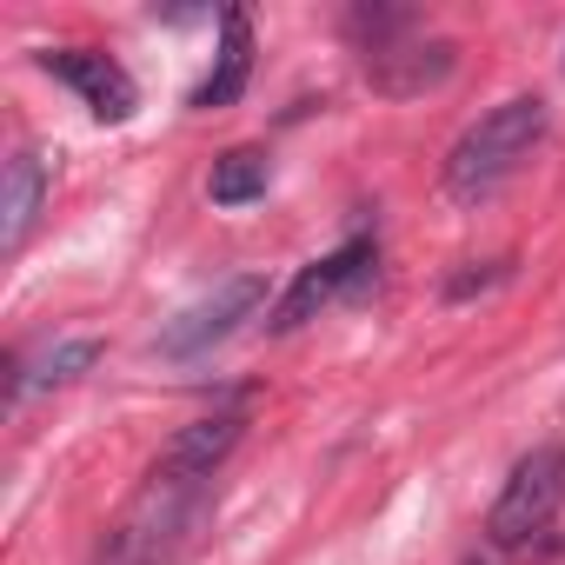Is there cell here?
Segmentation results:
<instances>
[{
	"label": "cell",
	"instance_id": "obj_1",
	"mask_svg": "<svg viewBox=\"0 0 565 565\" xmlns=\"http://www.w3.org/2000/svg\"><path fill=\"white\" fill-rule=\"evenodd\" d=\"M213 512V486L206 479H180V472H147V486L134 492V505L114 519L100 565H180L200 539Z\"/></svg>",
	"mask_w": 565,
	"mask_h": 565
},
{
	"label": "cell",
	"instance_id": "obj_2",
	"mask_svg": "<svg viewBox=\"0 0 565 565\" xmlns=\"http://www.w3.org/2000/svg\"><path fill=\"white\" fill-rule=\"evenodd\" d=\"M545 100L539 94H512V100H499L486 120H472L466 134H459V147L446 153V186H452V200H486V193H499L519 167H525V153L545 140Z\"/></svg>",
	"mask_w": 565,
	"mask_h": 565
},
{
	"label": "cell",
	"instance_id": "obj_3",
	"mask_svg": "<svg viewBox=\"0 0 565 565\" xmlns=\"http://www.w3.org/2000/svg\"><path fill=\"white\" fill-rule=\"evenodd\" d=\"M558 505H565V446H532V452L512 466L505 492L492 499L486 539H492L499 552H519V545H532V539L558 519Z\"/></svg>",
	"mask_w": 565,
	"mask_h": 565
},
{
	"label": "cell",
	"instance_id": "obj_4",
	"mask_svg": "<svg viewBox=\"0 0 565 565\" xmlns=\"http://www.w3.org/2000/svg\"><path fill=\"white\" fill-rule=\"evenodd\" d=\"M259 300H266V279H259V273H233V279H220L206 300H193L180 320H167L153 347H160L167 360H200V353H213L239 320H253Z\"/></svg>",
	"mask_w": 565,
	"mask_h": 565
},
{
	"label": "cell",
	"instance_id": "obj_5",
	"mask_svg": "<svg viewBox=\"0 0 565 565\" xmlns=\"http://www.w3.org/2000/svg\"><path fill=\"white\" fill-rule=\"evenodd\" d=\"M373 266H380V246L360 233V239H347L340 253H327V259H313V266H300V279L287 287V300L273 307V333H294V327H307L320 307H333L340 294H360L366 279H373Z\"/></svg>",
	"mask_w": 565,
	"mask_h": 565
},
{
	"label": "cell",
	"instance_id": "obj_6",
	"mask_svg": "<svg viewBox=\"0 0 565 565\" xmlns=\"http://www.w3.org/2000/svg\"><path fill=\"white\" fill-rule=\"evenodd\" d=\"M41 67L54 74V81H67L100 120H127L134 107H140V87H134V74L120 67V61H107V54H94V47H54V54H41Z\"/></svg>",
	"mask_w": 565,
	"mask_h": 565
},
{
	"label": "cell",
	"instance_id": "obj_7",
	"mask_svg": "<svg viewBox=\"0 0 565 565\" xmlns=\"http://www.w3.org/2000/svg\"><path fill=\"white\" fill-rule=\"evenodd\" d=\"M452 41H399V47H380V54H366V81H373V94H386V100H413V94H426V87H439L446 74H452Z\"/></svg>",
	"mask_w": 565,
	"mask_h": 565
},
{
	"label": "cell",
	"instance_id": "obj_8",
	"mask_svg": "<svg viewBox=\"0 0 565 565\" xmlns=\"http://www.w3.org/2000/svg\"><path fill=\"white\" fill-rule=\"evenodd\" d=\"M239 433H246V413H239V406L206 413V419H193V426H180V433H173V446L160 452V472H180V479H213V472L226 466V452L239 446Z\"/></svg>",
	"mask_w": 565,
	"mask_h": 565
},
{
	"label": "cell",
	"instance_id": "obj_9",
	"mask_svg": "<svg viewBox=\"0 0 565 565\" xmlns=\"http://www.w3.org/2000/svg\"><path fill=\"white\" fill-rule=\"evenodd\" d=\"M47 200V167L41 153H8V167H0V253H21L28 233H34V213Z\"/></svg>",
	"mask_w": 565,
	"mask_h": 565
},
{
	"label": "cell",
	"instance_id": "obj_10",
	"mask_svg": "<svg viewBox=\"0 0 565 565\" xmlns=\"http://www.w3.org/2000/svg\"><path fill=\"white\" fill-rule=\"evenodd\" d=\"M246 74H253V21L239 14V8H226L220 14V54H213V74L193 87V100L186 107H233L239 94H246Z\"/></svg>",
	"mask_w": 565,
	"mask_h": 565
},
{
	"label": "cell",
	"instance_id": "obj_11",
	"mask_svg": "<svg viewBox=\"0 0 565 565\" xmlns=\"http://www.w3.org/2000/svg\"><path fill=\"white\" fill-rule=\"evenodd\" d=\"M94 360H100V340H61V347H41L34 360L14 366V399L47 393V386H74Z\"/></svg>",
	"mask_w": 565,
	"mask_h": 565
},
{
	"label": "cell",
	"instance_id": "obj_12",
	"mask_svg": "<svg viewBox=\"0 0 565 565\" xmlns=\"http://www.w3.org/2000/svg\"><path fill=\"white\" fill-rule=\"evenodd\" d=\"M266 180H273L266 153H259V147H233V153H220V160H213L206 193H213V206H246V200H259V193H266Z\"/></svg>",
	"mask_w": 565,
	"mask_h": 565
},
{
	"label": "cell",
	"instance_id": "obj_13",
	"mask_svg": "<svg viewBox=\"0 0 565 565\" xmlns=\"http://www.w3.org/2000/svg\"><path fill=\"white\" fill-rule=\"evenodd\" d=\"M466 565H492V558H479V552H472V558H466Z\"/></svg>",
	"mask_w": 565,
	"mask_h": 565
}]
</instances>
